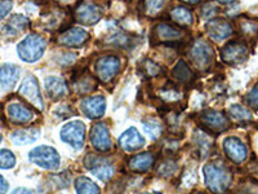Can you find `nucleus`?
Wrapping results in <instances>:
<instances>
[{"instance_id": "nucleus-3", "label": "nucleus", "mask_w": 258, "mask_h": 194, "mask_svg": "<svg viewBox=\"0 0 258 194\" xmlns=\"http://www.w3.org/2000/svg\"><path fill=\"white\" fill-rule=\"evenodd\" d=\"M188 59L198 70H208L214 61L213 47L204 39H198V40L194 41L190 51H188Z\"/></svg>"}, {"instance_id": "nucleus-19", "label": "nucleus", "mask_w": 258, "mask_h": 194, "mask_svg": "<svg viewBox=\"0 0 258 194\" xmlns=\"http://www.w3.org/2000/svg\"><path fill=\"white\" fill-rule=\"evenodd\" d=\"M119 145L123 150H125L128 153H132V152H136V150L141 149L144 147L145 138L142 137L141 133L138 132L137 128L131 127L121 133V136L119 137Z\"/></svg>"}, {"instance_id": "nucleus-11", "label": "nucleus", "mask_w": 258, "mask_h": 194, "mask_svg": "<svg viewBox=\"0 0 258 194\" xmlns=\"http://www.w3.org/2000/svg\"><path fill=\"white\" fill-rule=\"evenodd\" d=\"M249 50L244 41H230L221 51V59L225 64L239 65L246 61Z\"/></svg>"}, {"instance_id": "nucleus-29", "label": "nucleus", "mask_w": 258, "mask_h": 194, "mask_svg": "<svg viewBox=\"0 0 258 194\" xmlns=\"http://www.w3.org/2000/svg\"><path fill=\"white\" fill-rule=\"evenodd\" d=\"M75 190L77 194H101L96 182L85 176H80L75 180Z\"/></svg>"}, {"instance_id": "nucleus-23", "label": "nucleus", "mask_w": 258, "mask_h": 194, "mask_svg": "<svg viewBox=\"0 0 258 194\" xmlns=\"http://www.w3.org/2000/svg\"><path fill=\"white\" fill-rule=\"evenodd\" d=\"M40 135V129L38 127H29V128L17 129L11 135V140L17 147H22V145H29L35 142Z\"/></svg>"}, {"instance_id": "nucleus-26", "label": "nucleus", "mask_w": 258, "mask_h": 194, "mask_svg": "<svg viewBox=\"0 0 258 194\" xmlns=\"http://www.w3.org/2000/svg\"><path fill=\"white\" fill-rule=\"evenodd\" d=\"M172 77L181 84H190L194 79V73L185 61H178L172 70Z\"/></svg>"}, {"instance_id": "nucleus-42", "label": "nucleus", "mask_w": 258, "mask_h": 194, "mask_svg": "<svg viewBox=\"0 0 258 194\" xmlns=\"http://www.w3.org/2000/svg\"><path fill=\"white\" fill-rule=\"evenodd\" d=\"M2 140H3V137H2V135H0V142H2Z\"/></svg>"}, {"instance_id": "nucleus-35", "label": "nucleus", "mask_w": 258, "mask_h": 194, "mask_svg": "<svg viewBox=\"0 0 258 194\" xmlns=\"http://www.w3.org/2000/svg\"><path fill=\"white\" fill-rule=\"evenodd\" d=\"M142 71L146 74L147 77H156V75H159L163 71V69L158 64L151 61V60H145L142 62Z\"/></svg>"}, {"instance_id": "nucleus-24", "label": "nucleus", "mask_w": 258, "mask_h": 194, "mask_svg": "<svg viewBox=\"0 0 258 194\" xmlns=\"http://www.w3.org/2000/svg\"><path fill=\"white\" fill-rule=\"evenodd\" d=\"M155 163V156L153 153H141L129 159V168L135 172H146Z\"/></svg>"}, {"instance_id": "nucleus-8", "label": "nucleus", "mask_w": 258, "mask_h": 194, "mask_svg": "<svg viewBox=\"0 0 258 194\" xmlns=\"http://www.w3.org/2000/svg\"><path fill=\"white\" fill-rule=\"evenodd\" d=\"M61 140L66 144L70 145L74 149H82L85 141V126L83 122L74 121L70 123L64 124L62 127L61 132Z\"/></svg>"}, {"instance_id": "nucleus-6", "label": "nucleus", "mask_w": 258, "mask_h": 194, "mask_svg": "<svg viewBox=\"0 0 258 194\" xmlns=\"http://www.w3.org/2000/svg\"><path fill=\"white\" fill-rule=\"evenodd\" d=\"M121 68V60L115 55L101 56L94 64L96 74L98 79L103 83H110L117 75Z\"/></svg>"}, {"instance_id": "nucleus-5", "label": "nucleus", "mask_w": 258, "mask_h": 194, "mask_svg": "<svg viewBox=\"0 0 258 194\" xmlns=\"http://www.w3.org/2000/svg\"><path fill=\"white\" fill-rule=\"evenodd\" d=\"M29 159L34 165L45 168V170H57L61 163L58 152L54 148L47 147V145L34 148L30 152Z\"/></svg>"}, {"instance_id": "nucleus-9", "label": "nucleus", "mask_w": 258, "mask_h": 194, "mask_svg": "<svg viewBox=\"0 0 258 194\" xmlns=\"http://www.w3.org/2000/svg\"><path fill=\"white\" fill-rule=\"evenodd\" d=\"M18 94L21 97H24L29 101L31 105L38 108L39 110L44 109V103H43V97L40 94V89H39V83L32 74H29L24 79L22 84L18 88Z\"/></svg>"}, {"instance_id": "nucleus-18", "label": "nucleus", "mask_w": 258, "mask_h": 194, "mask_svg": "<svg viewBox=\"0 0 258 194\" xmlns=\"http://www.w3.org/2000/svg\"><path fill=\"white\" fill-rule=\"evenodd\" d=\"M83 113H84L89 119H97L105 114L106 110V100L105 97L98 94V96L85 97L84 100L80 103Z\"/></svg>"}, {"instance_id": "nucleus-39", "label": "nucleus", "mask_w": 258, "mask_h": 194, "mask_svg": "<svg viewBox=\"0 0 258 194\" xmlns=\"http://www.w3.org/2000/svg\"><path fill=\"white\" fill-rule=\"evenodd\" d=\"M13 8L12 2H0V20H3Z\"/></svg>"}, {"instance_id": "nucleus-1", "label": "nucleus", "mask_w": 258, "mask_h": 194, "mask_svg": "<svg viewBox=\"0 0 258 194\" xmlns=\"http://www.w3.org/2000/svg\"><path fill=\"white\" fill-rule=\"evenodd\" d=\"M206 185L212 193H225L232 181V172L223 162H211L203 167Z\"/></svg>"}, {"instance_id": "nucleus-34", "label": "nucleus", "mask_w": 258, "mask_h": 194, "mask_svg": "<svg viewBox=\"0 0 258 194\" xmlns=\"http://www.w3.org/2000/svg\"><path fill=\"white\" fill-rule=\"evenodd\" d=\"M16 166V156L8 149L0 150V168L11 170Z\"/></svg>"}, {"instance_id": "nucleus-44", "label": "nucleus", "mask_w": 258, "mask_h": 194, "mask_svg": "<svg viewBox=\"0 0 258 194\" xmlns=\"http://www.w3.org/2000/svg\"><path fill=\"white\" fill-rule=\"evenodd\" d=\"M142 194H150V193H142Z\"/></svg>"}, {"instance_id": "nucleus-28", "label": "nucleus", "mask_w": 258, "mask_h": 194, "mask_svg": "<svg viewBox=\"0 0 258 194\" xmlns=\"http://www.w3.org/2000/svg\"><path fill=\"white\" fill-rule=\"evenodd\" d=\"M239 30L246 39H255L258 35V20L243 16L239 20Z\"/></svg>"}, {"instance_id": "nucleus-36", "label": "nucleus", "mask_w": 258, "mask_h": 194, "mask_svg": "<svg viewBox=\"0 0 258 194\" xmlns=\"http://www.w3.org/2000/svg\"><path fill=\"white\" fill-rule=\"evenodd\" d=\"M177 165L176 162L172 161V159H167L160 165V168H159V175L165 177H169L176 172Z\"/></svg>"}, {"instance_id": "nucleus-43", "label": "nucleus", "mask_w": 258, "mask_h": 194, "mask_svg": "<svg viewBox=\"0 0 258 194\" xmlns=\"http://www.w3.org/2000/svg\"><path fill=\"white\" fill-rule=\"evenodd\" d=\"M198 194H206V193H198Z\"/></svg>"}, {"instance_id": "nucleus-37", "label": "nucleus", "mask_w": 258, "mask_h": 194, "mask_svg": "<svg viewBox=\"0 0 258 194\" xmlns=\"http://www.w3.org/2000/svg\"><path fill=\"white\" fill-rule=\"evenodd\" d=\"M163 7H164V2H146L144 4L145 12L149 16L158 15L161 9H163Z\"/></svg>"}, {"instance_id": "nucleus-30", "label": "nucleus", "mask_w": 258, "mask_h": 194, "mask_svg": "<svg viewBox=\"0 0 258 194\" xmlns=\"http://www.w3.org/2000/svg\"><path fill=\"white\" fill-rule=\"evenodd\" d=\"M142 127H144V131L149 135V137L151 140H156V138L160 137L161 135V123L155 119V118H149V119H145L142 122Z\"/></svg>"}, {"instance_id": "nucleus-38", "label": "nucleus", "mask_w": 258, "mask_h": 194, "mask_svg": "<svg viewBox=\"0 0 258 194\" xmlns=\"http://www.w3.org/2000/svg\"><path fill=\"white\" fill-rule=\"evenodd\" d=\"M245 101L250 108L258 109V84L254 85V87L248 92V94H246L245 97Z\"/></svg>"}, {"instance_id": "nucleus-40", "label": "nucleus", "mask_w": 258, "mask_h": 194, "mask_svg": "<svg viewBox=\"0 0 258 194\" xmlns=\"http://www.w3.org/2000/svg\"><path fill=\"white\" fill-rule=\"evenodd\" d=\"M8 189H9L8 181L4 179V176H2V175H0V194H7Z\"/></svg>"}, {"instance_id": "nucleus-32", "label": "nucleus", "mask_w": 258, "mask_h": 194, "mask_svg": "<svg viewBox=\"0 0 258 194\" xmlns=\"http://www.w3.org/2000/svg\"><path fill=\"white\" fill-rule=\"evenodd\" d=\"M195 141H197L198 147H199L200 149V153H202L203 156H206L209 150H211L212 145H213V138H211L209 135H207V133L203 132V131H199V129L195 132Z\"/></svg>"}, {"instance_id": "nucleus-21", "label": "nucleus", "mask_w": 258, "mask_h": 194, "mask_svg": "<svg viewBox=\"0 0 258 194\" xmlns=\"http://www.w3.org/2000/svg\"><path fill=\"white\" fill-rule=\"evenodd\" d=\"M45 91L52 100H61L69 94V85L59 77L45 78Z\"/></svg>"}, {"instance_id": "nucleus-41", "label": "nucleus", "mask_w": 258, "mask_h": 194, "mask_svg": "<svg viewBox=\"0 0 258 194\" xmlns=\"http://www.w3.org/2000/svg\"><path fill=\"white\" fill-rule=\"evenodd\" d=\"M11 194H35L31 189H27V188H17L12 191Z\"/></svg>"}, {"instance_id": "nucleus-7", "label": "nucleus", "mask_w": 258, "mask_h": 194, "mask_svg": "<svg viewBox=\"0 0 258 194\" xmlns=\"http://www.w3.org/2000/svg\"><path fill=\"white\" fill-rule=\"evenodd\" d=\"M84 165L87 170L91 171L92 175H94L102 181H109L114 176L115 167L112 162L107 158L88 154L84 159Z\"/></svg>"}, {"instance_id": "nucleus-2", "label": "nucleus", "mask_w": 258, "mask_h": 194, "mask_svg": "<svg viewBox=\"0 0 258 194\" xmlns=\"http://www.w3.org/2000/svg\"><path fill=\"white\" fill-rule=\"evenodd\" d=\"M47 48V40L39 34H29L24 40L18 43L17 53L25 62H35L41 59Z\"/></svg>"}, {"instance_id": "nucleus-22", "label": "nucleus", "mask_w": 258, "mask_h": 194, "mask_svg": "<svg viewBox=\"0 0 258 194\" xmlns=\"http://www.w3.org/2000/svg\"><path fill=\"white\" fill-rule=\"evenodd\" d=\"M21 69L17 65L4 64L0 66V85L3 89H12L20 78Z\"/></svg>"}, {"instance_id": "nucleus-12", "label": "nucleus", "mask_w": 258, "mask_h": 194, "mask_svg": "<svg viewBox=\"0 0 258 194\" xmlns=\"http://www.w3.org/2000/svg\"><path fill=\"white\" fill-rule=\"evenodd\" d=\"M182 38H183V32L181 29L170 24H165V22L155 25L151 32L153 43H161V44L174 43V41H179Z\"/></svg>"}, {"instance_id": "nucleus-15", "label": "nucleus", "mask_w": 258, "mask_h": 194, "mask_svg": "<svg viewBox=\"0 0 258 194\" xmlns=\"http://www.w3.org/2000/svg\"><path fill=\"white\" fill-rule=\"evenodd\" d=\"M223 150H225L226 156L229 157L234 163H243L248 157V150L244 142L240 138L230 136L223 140Z\"/></svg>"}, {"instance_id": "nucleus-33", "label": "nucleus", "mask_w": 258, "mask_h": 194, "mask_svg": "<svg viewBox=\"0 0 258 194\" xmlns=\"http://www.w3.org/2000/svg\"><path fill=\"white\" fill-rule=\"evenodd\" d=\"M229 114L236 122H246L252 119V114L249 110L241 105H232L229 110Z\"/></svg>"}, {"instance_id": "nucleus-27", "label": "nucleus", "mask_w": 258, "mask_h": 194, "mask_svg": "<svg viewBox=\"0 0 258 194\" xmlns=\"http://www.w3.org/2000/svg\"><path fill=\"white\" fill-rule=\"evenodd\" d=\"M97 88V80L94 79L92 75H89L88 73L79 75L78 79L74 82V89L75 92L79 94H87L91 93L92 91Z\"/></svg>"}, {"instance_id": "nucleus-14", "label": "nucleus", "mask_w": 258, "mask_h": 194, "mask_svg": "<svg viewBox=\"0 0 258 194\" xmlns=\"http://www.w3.org/2000/svg\"><path fill=\"white\" fill-rule=\"evenodd\" d=\"M200 122L204 126V128L211 131L213 133H221L229 128V118L223 113L217 110H207L200 117Z\"/></svg>"}, {"instance_id": "nucleus-4", "label": "nucleus", "mask_w": 258, "mask_h": 194, "mask_svg": "<svg viewBox=\"0 0 258 194\" xmlns=\"http://www.w3.org/2000/svg\"><path fill=\"white\" fill-rule=\"evenodd\" d=\"M4 112H6L7 119L13 124L25 126V124L31 123L35 119L34 110L17 97H13L6 104Z\"/></svg>"}, {"instance_id": "nucleus-25", "label": "nucleus", "mask_w": 258, "mask_h": 194, "mask_svg": "<svg viewBox=\"0 0 258 194\" xmlns=\"http://www.w3.org/2000/svg\"><path fill=\"white\" fill-rule=\"evenodd\" d=\"M169 16L172 18V21H174L176 24L181 25V26H190L194 22L192 12H191L187 7L176 6L174 8L170 9Z\"/></svg>"}, {"instance_id": "nucleus-17", "label": "nucleus", "mask_w": 258, "mask_h": 194, "mask_svg": "<svg viewBox=\"0 0 258 194\" xmlns=\"http://www.w3.org/2000/svg\"><path fill=\"white\" fill-rule=\"evenodd\" d=\"M206 31L213 40L222 41L232 35L234 29L227 20L223 18H213L206 25Z\"/></svg>"}, {"instance_id": "nucleus-16", "label": "nucleus", "mask_w": 258, "mask_h": 194, "mask_svg": "<svg viewBox=\"0 0 258 194\" xmlns=\"http://www.w3.org/2000/svg\"><path fill=\"white\" fill-rule=\"evenodd\" d=\"M89 34L82 27H70L64 30L57 38V41L62 45L68 47H82L89 40Z\"/></svg>"}, {"instance_id": "nucleus-10", "label": "nucleus", "mask_w": 258, "mask_h": 194, "mask_svg": "<svg viewBox=\"0 0 258 194\" xmlns=\"http://www.w3.org/2000/svg\"><path fill=\"white\" fill-rule=\"evenodd\" d=\"M75 20L82 25H94L102 18V8L93 2H82L75 8Z\"/></svg>"}, {"instance_id": "nucleus-20", "label": "nucleus", "mask_w": 258, "mask_h": 194, "mask_svg": "<svg viewBox=\"0 0 258 194\" xmlns=\"http://www.w3.org/2000/svg\"><path fill=\"white\" fill-rule=\"evenodd\" d=\"M29 18L25 17L24 15H13L6 22V25L2 29V32L7 38H16L20 34L26 31L29 29Z\"/></svg>"}, {"instance_id": "nucleus-31", "label": "nucleus", "mask_w": 258, "mask_h": 194, "mask_svg": "<svg viewBox=\"0 0 258 194\" xmlns=\"http://www.w3.org/2000/svg\"><path fill=\"white\" fill-rule=\"evenodd\" d=\"M159 96L165 103H177V101H179L182 99V92L178 91L174 85L168 83V85H165V87H163L160 89Z\"/></svg>"}, {"instance_id": "nucleus-13", "label": "nucleus", "mask_w": 258, "mask_h": 194, "mask_svg": "<svg viewBox=\"0 0 258 194\" xmlns=\"http://www.w3.org/2000/svg\"><path fill=\"white\" fill-rule=\"evenodd\" d=\"M91 144L97 152H109L112 148V141L111 137H110V131L107 124L100 122V123H96L91 129Z\"/></svg>"}]
</instances>
